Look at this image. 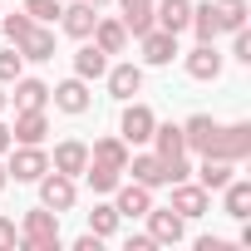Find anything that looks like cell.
<instances>
[{
  "instance_id": "1",
  "label": "cell",
  "mask_w": 251,
  "mask_h": 251,
  "mask_svg": "<svg viewBox=\"0 0 251 251\" xmlns=\"http://www.w3.org/2000/svg\"><path fill=\"white\" fill-rule=\"evenodd\" d=\"M20 241H25L30 251H59V212H50V207L25 212V222H20Z\"/></svg>"
},
{
  "instance_id": "2",
  "label": "cell",
  "mask_w": 251,
  "mask_h": 251,
  "mask_svg": "<svg viewBox=\"0 0 251 251\" xmlns=\"http://www.w3.org/2000/svg\"><path fill=\"white\" fill-rule=\"evenodd\" d=\"M5 173H10L15 182H40V177L50 173V153H45V143H20V148L10 153Z\"/></svg>"
},
{
  "instance_id": "3",
  "label": "cell",
  "mask_w": 251,
  "mask_h": 251,
  "mask_svg": "<svg viewBox=\"0 0 251 251\" xmlns=\"http://www.w3.org/2000/svg\"><path fill=\"white\" fill-rule=\"evenodd\" d=\"M153 123H158V118H153V108L128 99V108H123V118H118V138L128 143V148H138V143H148V138H153Z\"/></svg>"
},
{
  "instance_id": "4",
  "label": "cell",
  "mask_w": 251,
  "mask_h": 251,
  "mask_svg": "<svg viewBox=\"0 0 251 251\" xmlns=\"http://www.w3.org/2000/svg\"><path fill=\"white\" fill-rule=\"evenodd\" d=\"M143 217H148V236H153V246H177V241L187 236V222H182L173 207H148Z\"/></svg>"
},
{
  "instance_id": "5",
  "label": "cell",
  "mask_w": 251,
  "mask_h": 251,
  "mask_svg": "<svg viewBox=\"0 0 251 251\" xmlns=\"http://www.w3.org/2000/svg\"><path fill=\"white\" fill-rule=\"evenodd\" d=\"M246 153H251V123H222L207 158H231V163H241Z\"/></svg>"
},
{
  "instance_id": "6",
  "label": "cell",
  "mask_w": 251,
  "mask_h": 251,
  "mask_svg": "<svg viewBox=\"0 0 251 251\" xmlns=\"http://www.w3.org/2000/svg\"><path fill=\"white\" fill-rule=\"evenodd\" d=\"M217 128H222V123H217L212 113H192V118L182 123V143H187V153L207 158V153H212V143H217Z\"/></svg>"
},
{
  "instance_id": "7",
  "label": "cell",
  "mask_w": 251,
  "mask_h": 251,
  "mask_svg": "<svg viewBox=\"0 0 251 251\" xmlns=\"http://www.w3.org/2000/svg\"><path fill=\"white\" fill-rule=\"evenodd\" d=\"M40 207H50V212H69L74 207V177H64V173H45L40 177Z\"/></svg>"
},
{
  "instance_id": "8",
  "label": "cell",
  "mask_w": 251,
  "mask_h": 251,
  "mask_svg": "<svg viewBox=\"0 0 251 251\" xmlns=\"http://www.w3.org/2000/svg\"><path fill=\"white\" fill-rule=\"evenodd\" d=\"M207 207H212V192H207V187H197V182H173V212H177L182 222L207 217Z\"/></svg>"
},
{
  "instance_id": "9",
  "label": "cell",
  "mask_w": 251,
  "mask_h": 251,
  "mask_svg": "<svg viewBox=\"0 0 251 251\" xmlns=\"http://www.w3.org/2000/svg\"><path fill=\"white\" fill-rule=\"evenodd\" d=\"M138 45H143V64H173L182 50H177V35L173 30H148V35H138Z\"/></svg>"
},
{
  "instance_id": "10",
  "label": "cell",
  "mask_w": 251,
  "mask_h": 251,
  "mask_svg": "<svg viewBox=\"0 0 251 251\" xmlns=\"http://www.w3.org/2000/svg\"><path fill=\"white\" fill-rule=\"evenodd\" d=\"M59 25H64V35L89 40V35H94V25H99V5H89V0H74V5H64V10H59Z\"/></svg>"
},
{
  "instance_id": "11",
  "label": "cell",
  "mask_w": 251,
  "mask_h": 251,
  "mask_svg": "<svg viewBox=\"0 0 251 251\" xmlns=\"http://www.w3.org/2000/svg\"><path fill=\"white\" fill-rule=\"evenodd\" d=\"M45 133H50L45 108H15V123H10V138L15 143H45Z\"/></svg>"
},
{
  "instance_id": "12",
  "label": "cell",
  "mask_w": 251,
  "mask_h": 251,
  "mask_svg": "<svg viewBox=\"0 0 251 251\" xmlns=\"http://www.w3.org/2000/svg\"><path fill=\"white\" fill-rule=\"evenodd\" d=\"M113 207H118V217H143V212L153 207V187H143V182H118V187H113Z\"/></svg>"
},
{
  "instance_id": "13",
  "label": "cell",
  "mask_w": 251,
  "mask_h": 251,
  "mask_svg": "<svg viewBox=\"0 0 251 251\" xmlns=\"http://www.w3.org/2000/svg\"><path fill=\"white\" fill-rule=\"evenodd\" d=\"M123 173H133V182H143V187H163L168 182V163L158 153H128V168Z\"/></svg>"
},
{
  "instance_id": "14",
  "label": "cell",
  "mask_w": 251,
  "mask_h": 251,
  "mask_svg": "<svg viewBox=\"0 0 251 251\" xmlns=\"http://www.w3.org/2000/svg\"><path fill=\"white\" fill-rule=\"evenodd\" d=\"M103 79H108V94H113L118 103H128V99L143 89V69H138V64H113V69H103Z\"/></svg>"
},
{
  "instance_id": "15",
  "label": "cell",
  "mask_w": 251,
  "mask_h": 251,
  "mask_svg": "<svg viewBox=\"0 0 251 251\" xmlns=\"http://www.w3.org/2000/svg\"><path fill=\"white\" fill-rule=\"evenodd\" d=\"M50 99H54V108H64V113H84L89 108V79H64V84H54L50 89Z\"/></svg>"
},
{
  "instance_id": "16",
  "label": "cell",
  "mask_w": 251,
  "mask_h": 251,
  "mask_svg": "<svg viewBox=\"0 0 251 251\" xmlns=\"http://www.w3.org/2000/svg\"><path fill=\"white\" fill-rule=\"evenodd\" d=\"M84 163H89V143H79V138H64V143L54 148V158H50V168L64 173V177H79Z\"/></svg>"
},
{
  "instance_id": "17",
  "label": "cell",
  "mask_w": 251,
  "mask_h": 251,
  "mask_svg": "<svg viewBox=\"0 0 251 251\" xmlns=\"http://www.w3.org/2000/svg\"><path fill=\"white\" fill-rule=\"evenodd\" d=\"M153 20H158V30L182 35L187 20H192V0H153Z\"/></svg>"
},
{
  "instance_id": "18",
  "label": "cell",
  "mask_w": 251,
  "mask_h": 251,
  "mask_svg": "<svg viewBox=\"0 0 251 251\" xmlns=\"http://www.w3.org/2000/svg\"><path fill=\"white\" fill-rule=\"evenodd\" d=\"M15 50H20V59H30V64H45V59H54V35H50L45 25H30V35H25Z\"/></svg>"
},
{
  "instance_id": "19",
  "label": "cell",
  "mask_w": 251,
  "mask_h": 251,
  "mask_svg": "<svg viewBox=\"0 0 251 251\" xmlns=\"http://www.w3.org/2000/svg\"><path fill=\"white\" fill-rule=\"evenodd\" d=\"M187 74L192 79H222V54H217V45H197V50H187Z\"/></svg>"
},
{
  "instance_id": "20",
  "label": "cell",
  "mask_w": 251,
  "mask_h": 251,
  "mask_svg": "<svg viewBox=\"0 0 251 251\" xmlns=\"http://www.w3.org/2000/svg\"><path fill=\"white\" fill-rule=\"evenodd\" d=\"M231 177H236L231 158H202V168H197V187H207V192H222Z\"/></svg>"
},
{
  "instance_id": "21",
  "label": "cell",
  "mask_w": 251,
  "mask_h": 251,
  "mask_svg": "<svg viewBox=\"0 0 251 251\" xmlns=\"http://www.w3.org/2000/svg\"><path fill=\"white\" fill-rule=\"evenodd\" d=\"M153 153L168 163V158H177V153H187V143H182V123H153Z\"/></svg>"
},
{
  "instance_id": "22",
  "label": "cell",
  "mask_w": 251,
  "mask_h": 251,
  "mask_svg": "<svg viewBox=\"0 0 251 251\" xmlns=\"http://www.w3.org/2000/svg\"><path fill=\"white\" fill-rule=\"evenodd\" d=\"M118 5H123V30H128L133 40L158 25V20H153V0H118Z\"/></svg>"
},
{
  "instance_id": "23",
  "label": "cell",
  "mask_w": 251,
  "mask_h": 251,
  "mask_svg": "<svg viewBox=\"0 0 251 251\" xmlns=\"http://www.w3.org/2000/svg\"><path fill=\"white\" fill-rule=\"evenodd\" d=\"M89 40H94L103 54H123V50H128V30H123V20H99Z\"/></svg>"
},
{
  "instance_id": "24",
  "label": "cell",
  "mask_w": 251,
  "mask_h": 251,
  "mask_svg": "<svg viewBox=\"0 0 251 251\" xmlns=\"http://www.w3.org/2000/svg\"><path fill=\"white\" fill-rule=\"evenodd\" d=\"M187 30L197 35V45H217L222 25H217V10H212V0H207V5H192V20H187Z\"/></svg>"
},
{
  "instance_id": "25",
  "label": "cell",
  "mask_w": 251,
  "mask_h": 251,
  "mask_svg": "<svg viewBox=\"0 0 251 251\" xmlns=\"http://www.w3.org/2000/svg\"><path fill=\"white\" fill-rule=\"evenodd\" d=\"M79 177H84V182H89L99 197H108V192L123 182V173H118V168H108V163H94V158L84 163V173H79Z\"/></svg>"
},
{
  "instance_id": "26",
  "label": "cell",
  "mask_w": 251,
  "mask_h": 251,
  "mask_svg": "<svg viewBox=\"0 0 251 251\" xmlns=\"http://www.w3.org/2000/svg\"><path fill=\"white\" fill-rule=\"evenodd\" d=\"M222 197H226V217H236V222L251 217V182H246V177H231V182L222 187Z\"/></svg>"
},
{
  "instance_id": "27",
  "label": "cell",
  "mask_w": 251,
  "mask_h": 251,
  "mask_svg": "<svg viewBox=\"0 0 251 251\" xmlns=\"http://www.w3.org/2000/svg\"><path fill=\"white\" fill-rule=\"evenodd\" d=\"M89 158H94V163H108V168L123 173V168H128V143H123L118 133H113V138H99V143L89 148Z\"/></svg>"
},
{
  "instance_id": "28",
  "label": "cell",
  "mask_w": 251,
  "mask_h": 251,
  "mask_svg": "<svg viewBox=\"0 0 251 251\" xmlns=\"http://www.w3.org/2000/svg\"><path fill=\"white\" fill-rule=\"evenodd\" d=\"M103 69H108V54L89 40V45L74 54V74H79V79H103Z\"/></svg>"
},
{
  "instance_id": "29",
  "label": "cell",
  "mask_w": 251,
  "mask_h": 251,
  "mask_svg": "<svg viewBox=\"0 0 251 251\" xmlns=\"http://www.w3.org/2000/svg\"><path fill=\"white\" fill-rule=\"evenodd\" d=\"M50 103V84L45 79H15V108H45Z\"/></svg>"
},
{
  "instance_id": "30",
  "label": "cell",
  "mask_w": 251,
  "mask_h": 251,
  "mask_svg": "<svg viewBox=\"0 0 251 251\" xmlns=\"http://www.w3.org/2000/svg\"><path fill=\"white\" fill-rule=\"evenodd\" d=\"M212 10H217V25H222L226 35L246 25V0H212Z\"/></svg>"
},
{
  "instance_id": "31",
  "label": "cell",
  "mask_w": 251,
  "mask_h": 251,
  "mask_svg": "<svg viewBox=\"0 0 251 251\" xmlns=\"http://www.w3.org/2000/svg\"><path fill=\"white\" fill-rule=\"evenodd\" d=\"M118 222H123V217H118V207H113V202H99V207L89 212V231H94V236H113V231H118Z\"/></svg>"
},
{
  "instance_id": "32",
  "label": "cell",
  "mask_w": 251,
  "mask_h": 251,
  "mask_svg": "<svg viewBox=\"0 0 251 251\" xmlns=\"http://www.w3.org/2000/svg\"><path fill=\"white\" fill-rule=\"evenodd\" d=\"M25 74V59H20V50L10 45V50H0V84H15Z\"/></svg>"
},
{
  "instance_id": "33",
  "label": "cell",
  "mask_w": 251,
  "mask_h": 251,
  "mask_svg": "<svg viewBox=\"0 0 251 251\" xmlns=\"http://www.w3.org/2000/svg\"><path fill=\"white\" fill-rule=\"evenodd\" d=\"M59 0H25V15L35 20V25H50V20H59Z\"/></svg>"
},
{
  "instance_id": "34",
  "label": "cell",
  "mask_w": 251,
  "mask_h": 251,
  "mask_svg": "<svg viewBox=\"0 0 251 251\" xmlns=\"http://www.w3.org/2000/svg\"><path fill=\"white\" fill-rule=\"evenodd\" d=\"M30 25H35L30 15H0V30H5V35H10V45H20V40L30 35Z\"/></svg>"
},
{
  "instance_id": "35",
  "label": "cell",
  "mask_w": 251,
  "mask_h": 251,
  "mask_svg": "<svg viewBox=\"0 0 251 251\" xmlns=\"http://www.w3.org/2000/svg\"><path fill=\"white\" fill-rule=\"evenodd\" d=\"M231 59L251 64V30H246V25H241V30H231Z\"/></svg>"
},
{
  "instance_id": "36",
  "label": "cell",
  "mask_w": 251,
  "mask_h": 251,
  "mask_svg": "<svg viewBox=\"0 0 251 251\" xmlns=\"http://www.w3.org/2000/svg\"><path fill=\"white\" fill-rule=\"evenodd\" d=\"M15 241H20V226L10 217H0V251H15Z\"/></svg>"
},
{
  "instance_id": "37",
  "label": "cell",
  "mask_w": 251,
  "mask_h": 251,
  "mask_svg": "<svg viewBox=\"0 0 251 251\" xmlns=\"http://www.w3.org/2000/svg\"><path fill=\"white\" fill-rule=\"evenodd\" d=\"M187 153H177V158H168V182H187Z\"/></svg>"
},
{
  "instance_id": "38",
  "label": "cell",
  "mask_w": 251,
  "mask_h": 251,
  "mask_svg": "<svg viewBox=\"0 0 251 251\" xmlns=\"http://www.w3.org/2000/svg\"><path fill=\"white\" fill-rule=\"evenodd\" d=\"M99 241H103V236H94V231H84V236L74 241V251H99Z\"/></svg>"
},
{
  "instance_id": "39",
  "label": "cell",
  "mask_w": 251,
  "mask_h": 251,
  "mask_svg": "<svg viewBox=\"0 0 251 251\" xmlns=\"http://www.w3.org/2000/svg\"><path fill=\"white\" fill-rule=\"evenodd\" d=\"M10 148H15V138H10V123H0V158H5Z\"/></svg>"
},
{
  "instance_id": "40",
  "label": "cell",
  "mask_w": 251,
  "mask_h": 251,
  "mask_svg": "<svg viewBox=\"0 0 251 251\" xmlns=\"http://www.w3.org/2000/svg\"><path fill=\"white\" fill-rule=\"evenodd\" d=\"M128 251H153V236H128Z\"/></svg>"
},
{
  "instance_id": "41",
  "label": "cell",
  "mask_w": 251,
  "mask_h": 251,
  "mask_svg": "<svg viewBox=\"0 0 251 251\" xmlns=\"http://www.w3.org/2000/svg\"><path fill=\"white\" fill-rule=\"evenodd\" d=\"M197 251H226V241H217V236H202V241H197Z\"/></svg>"
},
{
  "instance_id": "42",
  "label": "cell",
  "mask_w": 251,
  "mask_h": 251,
  "mask_svg": "<svg viewBox=\"0 0 251 251\" xmlns=\"http://www.w3.org/2000/svg\"><path fill=\"white\" fill-rule=\"evenodd\" d=\"M5 182H10V173H5V163H0V192H5Z\"/></svg>"
},
{
  "instance_id": "43",
  "label": "cell",
  "mask_w": 251,
  "mask_h": 251,
  "mask_svg": "<svg viewBox=\"0 0 251 251\" xmlns=\"http://www.w3.org/2000/svg\"><path fill=\"white\" fill-rule=\"evenodd\" d=\"M5 103H10V94H5V84H0V108H5Z\"/></svg>"
},
{
  "instance_id": "44",
  "label": "cell",
  "mask_w": 251,
  "mask_h": 251,
  "mask_svg": "<svg viewBox=\"0 0 251 251\" xmlns=\"http://www.w3.org/2000/svg\"><path fill=\"white\" fill-rule=\"evenodd\" d=\"M89 5H108V0H89Z\"/></svg>"
}]
</instances>
